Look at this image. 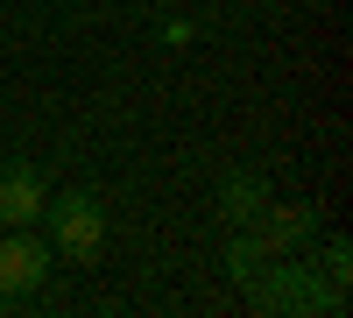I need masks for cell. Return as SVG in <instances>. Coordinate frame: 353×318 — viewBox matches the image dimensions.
Instances as JSON below:
<instances>
[{
    "instance_id": "obj_1",
    "label": "cell",
    "mask_w": 353,
    "mask_h": 318,
    "mask_svg": "<svg viewBox=\"0 0 353 318\" xmlns=\"http://www.w3.org/2000/svg\"><path fill=\"white\" fill-rule=\"evenodd\" d=\"M248 304L254 311H297V318H311V311H346V290L318 276V262L276 255V262H261L248 276Z\"/></svg>"
},
{
    "instance_id": "obj_2",
    "label": "cell",
    "mask_w": 353,
    "mask_h": 318,
    "mask_svg": "<svg viewBox=\"0 0 353 318\" xmlns=\"http://www.w3.org/2000/svg\"><path fill=\"white\" fill-rule=\"evenodd\" d=\"M36 226H50V255H71V262H92V255L106 248V206H99L92 191L50 198Z\"/></svg>"
},
{
    "instance_id": "obj_3",
    "label": "cell",
    "mask_w": 353,
    "mask_h": 318,
    "mask_svg": "<svg viewBox=\"0 0 353 318\" xmlns=\"http://www.w3.org/2000/svg\"><path fill=\"white\" fill-rule=\"evenodd\" d=\"M43 276H50V241H36L28 226H8L0 234V311L28 290H43Z\"/></svg>"
},
{
    "instance_id": "obj_4",
    "label": "cell",
    "mask_w": 353,
    "mask_h": 318,
    "mask_svg": "<svg viewBox=\"0 0 353 318\" xmlns=\"http://www.w3.org/2000/svg\"><path fill=\"white\" fill-rule=\"evenodd\" d=\"M248 234H254V248L269 255V262H276V255H304L311 234H318V212H311V206H276V198H269Z\"/></svg>"
},
{
    "instance_id": "obj_5",
    "label": "cell",
    "mask_w": 353,
    "mask_h": 318,
    "mask_svg": "<svg viewBox=\"0 0 353 318\" xmlns=\"http://www.w3.org/2000/svg\"><path fill=\"white\" fill-rule=\"evenodd\" d=\"M50 206V177L36 163H8L0 170V226H36Z\"/></svg>"
},
{
    "instance_id": "obj_6",
    "label": "cell",
    "mask_w": 353,
    "mask_h": 318,
    "mask_svg": "<svg viewBox=\"0 0 353 318\" xmlns=\"http://www.w3.org/2000/svg\"><path fill=\"white\" fill-rule=\"evenodd\" d=\"M261 206H269V177L261 170H226L219 177V219L226 226H254Z\"/></svg>"
},
{
    "instance_id": "obj_7",
    "label": "cell",
    "mask_w": 353,
    "mask_h": 318,
    "mask_svg": "<svg viewBox=\"0 0 353 318\" xmlns=\"http://www.w3.org/2000/svg\"><path fill=\"white\" fill-rule=\"evenodd\" d=\"M261 262H269V255L254 248V234H248V226H233V241H226V276H233V283H248Z\"/></svg>"
},
{
    "instance_id": "obj_8",
    "label": "cell",
    "mask_w": 353,
    "mask_h": 318,
    "mask_svg": "<svg viewBox=\"0 0 353 318\" xmlns=\"http://www.w3.org/2000/svg\"><path fill=\"white\" fill-rule=\"evenodd\" d=\"M318 276H325V283H339V290L353 283V241H346V234H332L325 248H318Z\"/></svg>"
},
{
    "instance_id": "obj_9",
    "label": "cell",
    "mask_w": 353,
    "mask_h": 318,
    "mask_svg": "<svg viewBox=\"0 0 353 318\" xmlns=\"http://www.w3.org/2000/svg\"><path fill=\"white\" fill-rule=\"evenodd\" d=\"M0 234H8V226H0Z\"/></svg>"
}]
</instances>
